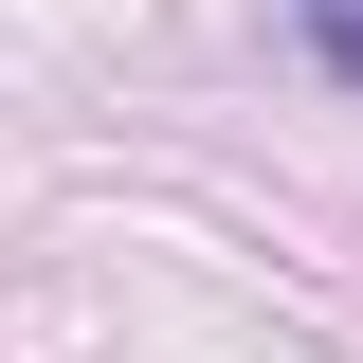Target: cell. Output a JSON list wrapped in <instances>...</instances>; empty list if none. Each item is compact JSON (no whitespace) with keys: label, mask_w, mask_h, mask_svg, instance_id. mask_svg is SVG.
Listing matches in <instances>:
<instances>
[{"label":"cell","mask_w":363,"mask_h":363,"mask_svg":"<svg viewBox=\"0 0 363 363\" xmlns=\"http://www.w3.org/2000/svg\"><path fill=\"white\" fill-rule=\"evenodd\" d=\"M291 55H309L327 91H363V0H291Z\"/></svg>","instance_id":"1"}]
</instances>
